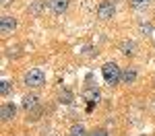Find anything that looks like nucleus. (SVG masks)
<instances>
[{"label": "nucleus", "instance_id": "nucleus-1", "mask_svg": "<svg viewBox=\"0 0 155 136\" xmlns=\"http://www.w3.org/2000/svg\"><path fill=\"white\" fill-rule=\"evenodd\" d=\"M23 81L29 89H39V87L46 85V72H44L41 68H31V70L25 72Z\"/></svg>", "mask_w": 155, "mask_h": 136}, {"label": "nucleus", "instance_id": "nucleus-5", "mask_svg": "<svg viewBox=\"0 0 155 136\" xmlns=\"http://www.w3.org/2000/svg\"><path fill=\"white\" fill-rule=\"evenodd\" d=\"M120 52H122L126 58H134L137 52H139V46H137L132 39H124V41L120 43Z\"/></svg>", "mask_w": 155, "mask_h": 136}, {"label": "nucleus", "instance_id": "nucleus-4", "mask_svg": "<svg viewBox=\"0 0 155 136\" xmlns=\"http://www.w3.org/2000/svg\"><path fill=\"white\" fill-rule=\"evenodd\" d=\"M114 12H116V8H114V4H112L110 0H104V2L97 6V17H99L101 21L112 19V17H114Z\"/></svg>", "mask_w": 155, "mask_h": 136}, {"label": "nucleus", "instance_id": "nucleus-10", "mask_svg": "<svg viewBox=\"0 0 155 136\" xmlns=\"http://www.w3.org/2000/svg\"><path fill=\"white\" fill-rule=\"evenodd\" d=\"M151 2H153V0H130V6L137 8V11H143V8H147Z\"/></svg>", "mask_w": 155, "mask_h": 136}, {"label": "nucleus", "instance_id": "nucleus-7", "mask_svg": "<svg viewBox=\"0 0 155 136\" xmlns=\"http://www.w3.org/2000/svg\"><path fill=\"white\" fill-rule=\"evenodd\" d=\"M68 4H71V0H50L48 2L50 11H54L56 14H62V12L68 8Z\"/></svg>", "mask_w": 155, "mask_h": 136}, {"label": "nucleus", "instance_id": "nucleus-8", "mask_svg": "<svg viewBox=\"0 0 155 136\" xmlns=\"http://www.w3.org/2000/svg\"><path fill=\"white\" fill-rule=\"evenodd\" d=\"M124 85H132L134 81H137V68L134 66H128V68H124L122 70V78H120Z\"/></svg>", "mask_w": 155, "mask_h": 136}, {"label": "nucleus", "instance_id": "nucleus-12", "mask_svg": "<svg viewBox=\"0 0 155 136\" xmlns=\"http://www.w3.org/2000/svg\"><path fill=\"white\" fill-rule=\"evenodd\" d=\"M0 93H2V95H8V93H11V83H8V81H2Z\"/></svg>", "mask_w": 155, "mask_h": 136}, {"label": "nucleus", "instance_id": "nucleus-15", "mask_svg": "<svg viewBox=\"0 0 155 136\" xmlns=\"http://www.w3.org/2000/svg\"><path fill=\"white\" fill-rule=\"evenodd\" d=\"M11 4V0H2V6H8Z\"/></svg>", "mask_w": 155, "mask_h": 136}, {"label": "nucleus", "instance_id": "nucleus-13", "mask_svg": "<svg viewBox=\"0 0 155 136\" xmlns=\"http://www.w3.org/2000/svg\"><path fill=\"white\" fill-rule=\"evenodd\" d=\"M87 136H107V132L104 130V128H95V130H91Z\"/></svg>", "mask_w": 155, "mask_h": 136}, {"label": "nucleus", "instance_id": "nucleus-3", "mask_svg": "<svg viewBox=\"0 0 155 136\" xmlns=\"http://www.w3.org/2000/svg\"><path fill=\"white\" fill-rule=\"evenodd\" d=\"M15 29H17V19L12 14H4L0 19V33H2V37H8Z\"/></svg>", "mask_w": 155, "mask_h": 136}, {"label": "nucleus", "instance_id": "nucleus-2", "mask_svg": "<svg viewBox=\"0 0 155 136\" xmlns=\"http://www.w3.org/2000/svg\"><path fill=\"white\" fill-rule=\"evenodd\" d=\"M101 74H104V78H106L107 85H118L120 78H122V70L118 68L116 62H106L104 68H101Z\"/></svg>", "mask_w": 155, "mask_h": 136}, {"label": "nucleus", "instance_id": "nucleus-6", "mask_svg": "<svg viewBox=\"0 0 155 136\" xmlns=\"http://www.w3.org/2000/svg\"><path fill=\"white\" fill-rule=\"evenodd\" d=\"M15 115H17V107H15L12 103H2V107H0V118H2V122H11Z\"/></svg>", "mask_w": 155, "mask_h": 136}, {"label": "nucleus", "instance_id": "nucleus-11", "mask_svg": "<svg viewBox=\"0 0 155 136\" xmlns=\"http://www.w3.org/2000/svg\"><path fill=\"white\" fill-rule=\"evenodd\" d=\"M71 136H87V132H85V128L81 124H74L71 128Z\"/></svg>", "mask_w": 155, "mask_h": 136}, {"label": "nucleus", "instance_id": "nucleus-14", "mask_svg": "<svg viewBox=\"0 0 155 136\" xmlns=\"http://www.w3.org/2000/svg\"><path fill=\"white\" fill-rule=\"evenodd\" d=\"M60 99H64V103H71V101H72V95H71V91H66V89H64V91L60 93Z\"/></svg>", "mask_w": 155, "mask_h": 136}, {"label": "nucleus", "instance_id": "nucleus-9", "mask_svg": "<svg viewBox=\"0 0 155 136\" xmlns=\"http://www.w3.org/2000/svg\"><path fill=\"white\" fill-rule=\"evenodd\" d=\"M37 101H39V99H37V95H25V97H23V107H25L27 111L35 109L37 105H39Z\"/></svg>", "mask_w": 155, "mask_h": 136}]
</instances>
